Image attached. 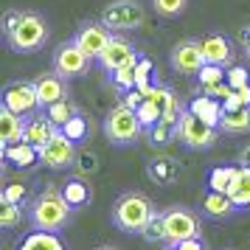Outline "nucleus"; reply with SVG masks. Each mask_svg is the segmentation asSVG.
Returning a JSON list of instances; mask_svg holds the SVG:
<instances>
[{
  "label": "nucleus",
  "instance_id": "f257e3e1",
  "mask_svg": "<svg viewBox=\"0 0 250 250\" xmlns=\"http://www.w3.org/2000/svg\"><path fill=\"white\" fill-rule=\"evenodd\" d=\"M70 216H73V208L65 203V197L59 188H51L48 186L45 191H40L25 205V219L34 230H65L70 225Z\"/></svg>",
  "mask_w": 250,
  "mask_h": 250
},
{
  "label": "nucleus",
  "instance_id": "f03ea898",
  "mask_svg": "<svg viewBox=\"0 0 250 250\" xmlns=\"http://www.w3.org/2000/svg\"><path fill=\"white\" fill-rule=\"evenodd\" d=\"M158 214L155 203L141 191H124L113 205V225L124 233H141L146 222Z\"/></svg>",
  "mask_w": 250,
  "mask_h": 250
},
{
  "label": "nucleus",
  "instance_id": "7ed1b4c3",
  "mask_svg": "<svg viewBox=\"0 0 250 250\" xmlns=\"http://www.w3.org/2000/svg\"><path fill=\"white\" fill-rule=\"evenodd\" d=\"M102 126H104L107 141L113 146H132V144H138V138L146 132L144 124H141V118H138V113L132 107H126L124 102H118L110 113L104 115Z\"/></svg>",
  "mask_w": 250,
  "mask_h": 250
},
{
  "label": "nucleus",
  "instance_id": "20e7f679",
  "mask_svg": "<svg viewBox=\"0 0 250 250\" xmlns=\"http://www.w3.org/2000/svg\"><path fill=\"white\" fill-rule=\"evenodd\" d=\"M48 34H51V28H48L42 14L40 12H23V20L17 23L14 34L6 37V45H9V51H14V54H37V51L45 48Z\"/></svg>",
  "mask_w": 250,
  "mask_h": 250
},
{
  "label": "nucleus",
  "instance_id": "39448f33",
  "mask_svg": "<svg viewBox=\"0 0 250 250\" xmlns=\"http://www.w3.org/2000/svg\"><path fill=\"white\" fill-rule=\"evenodd\" d=\"M102 23L113 31V34H124V31H138L146 23V12L138 0H110L102 12Z\"/></svg>",
  "mask_w": 250,
  "mask_h": 250
},
{
  "label": "nucleus",
  "instance_id": "423d86ee",
  "mask_svg": "<svg viewBox=\"0 0 250 250\" xmlns=\"http://www.w3.org/2000/svg\"><path fill=\"white\" fill-rule=\"evenodd\" d=\"M219 126H211L205 124L203 118H197V115L186 107L180 115V121H177V141H180L186 149H194V152H203V149H211L219 141Z\"/></svg>",
  "mask_w": 250,
  "mask_h": 250
},
{
  "label": "nucleus",
  "instance_id": "0eeeda50",
  "mask_svg": "<svg viewBox=\"0 0 250 250\" xmlns=\"http://www.w3.org/2000/svg\"><path fill=\"white\" fill-rule=\"evenodd\" d=\"M163 222H166V245H177L183 239H194L203 233V214H197L186 205L166 208Z\"/></svg>",
  "mask_w": 250,
  "mask_h": 250
},
{
  "label": "nucleus",
  "instance_id": "6e6552de",
  "mask_svg": "<svg viewBox=\"0 0 250 250\" xmlns=\"http://www.w3.org/2000/svg\"><path fill=\"white\" fill-rule=\"evenodd\" d=\"M0 107H9L12 113L23 115V118H31L34 113L42 110L40 104V93H37V84L28 79H14L9 82L3 93H0Z\"/></svg>",
  "mask_w": 250,
  "mask_h": 250
},
{
  "label": "nucleus",
  "instance_id": "1a4fd4ad",
  "mask_svg": "<svg viewBox=\"0 0 250 250\" xmlns=\"http://www.w3.org/2000/svg\"><path fill=\"white\" fill-rule=\"evenodd\" d=\"M90 62L93 59L82 51L79 45H76V40H68V42H62V45L54 51V70H57L62 79H79V76H84L87 70H90Z\"/></svg>",
  "mask_w": 250,
  "mask_h": 250
},
{
  "label": "nucleus",
  "instance_id": "9d476101",
  "mask_svg": "<svg viewBox=\"0 0 250 250\" xmlns=\"http://www.w3.org/2000/svg\"><path fill=\"white\" fill-rule=\"evenodd\" d=\"M73 40H76V45H79L82 51H84V54H87L93 62H96V59L104 54V48L110 45L113 31H110V28H107L102 20H84V23L76 28Z\"/></svg>",
  "mask_w": 250,
  "mask_h": 250
},
{
  "label": "nucleus",
  "instance_id": "9b49d317",
  "mask_svg": "<svg viewBox=\"0 0 250 250\" xmlns=\"http://www.w3.org/2000/svg\"><path fill=\"white\" fill-rule=\"evenodd\" d=\"M169 62H171V68H174V73H180V76H197L205 65L203 42L200 40H180L177 45L171 48Z\"/></svg>",
  "mask_w": 250,
  "mask_h": 250
},
{
  "label": "nucleus",
  "instance_id": "f8f14e48",
  "mask_svg": "<svg viewBox=\"0 0 250 250\" xmlns=\"http://www.w3.org/2000/svg\"><path fill=\"white\" fill-rule=\"evenodd\" d=\"M40 158H42V166H45V169H54V171L73 169V160H76V144L59 129L57 135L40 149Z\"/></svg>",
  "mask_w": 250,
  "mask_h": 250
},
{
  "label": "nucleus",
  "instance_id": "ddd939ff",
  "mask_svg": "<svg viewBox=\"0 0 250 250\" xmlns=\"http://www.w3.org/2000/svg\"><path fill=\"white\" fill-rule=\"evenodd\" d=\"M141 51H135L132 48V42L126 40V37H121V34H113V40H110V45L104 48V54L96 62H99V68L110 76L113 70H118L121 65H126V62H132V59L138 57Z\"/></svg>",
  "mask_w": 250,
  "mask_h": 250
},
{
  "label": "nucleus",
  "instance_id": "4468645a",
  "mask_svg": "<svg viewBox=\"0 0 250 250\" xmlns=\"http://www.w3.org/2000/svg\"><path fill=\"white\" fill-rule=\"evenodd\" d=\"M203 42V57L208 65H222V68H230L233 59H236V48H233V40L225 34H208L200 40Z\"/></svg>",
  "mask_w": 250,
  "mask_h": 250
},
{
  "label": "nucleus",
  "instance_id": "2eb2a0df",
  "mask_svg": "<svg viewBox=\"0 0 250 250\" xmlns=\"http://www.w3.org/2000/svg\"><path fill=\"white\" fill-rule=\"evenodd\" d=\"M200 214H203V219H211V222H225V219H233L239 214V208L228 194L205 191L200 200Z\"/></svg>",
  "mask_w": 250,
  "mask_h": 250
},
{
  "label": "nucleus",
  "instance_id": "dca6fc26",
  "mask_svg": "<svg viewBox=\"0 0 250 250\" xmlns=\"http://www.w3.org/2000/svg\"><path fill=\"white\" fill-rule=\"evenodd\" d=\"M3 163H6V166H14V169H20V171H28V169H34V166H42L40 146L28 144V141L9 144V146H3Z\"/></svg>",
  "mask_w": 250,
  "mask_h": 250
},
{
  "label": "nucleus",
  "instance_id": "f3484780",
  "mask_svg": "<svg viewBox=\"0 0 250 250\" xmlns=\"http://www.w3.org/2000/svg\"><path fill=\"white\" fill-rule=\"evenodd\" d=\"M37 84V93H40V104H42V110L51 107V104L62 102V99H68V79H62L57 70H51V73H40L34 79Z\"/></svg>",
  "mask_w": 250,
  "mask_h": 250
},
{
  "label": "nucleus",
  "instance_id": "a211bd4d",
  "mask_svg": "<svg viewBox=\"0 0 250 250\" xmlns=\"http://www.w3.org/2000/svg\"><path fill=\"white\" fill-rule=\"evenodd\" d=\"M146 177L155 186H174L180 177V163L171 155H158L146 163Z\"/></svg>",
  "mask_w": 250,
  "mask_h": 250
},
{
  "label": "nucleus",
  "instance_id": "6ab92c4d",
  "mask_svg": "<svg viewBox=\"0 0 250 250\" xmlns=\"http://www.w3.org/2000/svg\"><path fill=\"white\" fill-rule=\"evenodd\" d=\"M57 132H59V126L45 115V110H40V113H34L31 118H25V141L34 144V146H40V149L45 146Z\"/></svg>",
  "mask_w": 250,
  "mask_h": 250
},
{
  "label": "nucleus",
  "instance_id": "aec40b11",
  "mask_svg": "<svg viewBox=\"0 0 250 250\" xmlns=\"http://www.w3.org/2000/svg\"><path fill=\"white\" fill-rule=\"evenodd\" d=\"M0 141L3 146L25 141V118L12 113L9 107H0Z\"/></svg>",
  "mask_w": 250,
  "mask_h": 250
},
{
  "label": "nucleus",
  "instance_id": "412c9836",
  "mask_svg": "<svg viewBox=\"0 0 250 250\" xmlns=\"http://www.w3.org/2000/svg\"><path fill=\"white\" fill-rule=\"evenodd\" d=\"M186 107H188L197 118H203L205 124H211V126H219L222 113H225V110H222V102H219V99H214V96H205V93L194 96Z\"/></svg>",
  "mask_w": 250,
  "mask_h": 250
},
{
  "label": "nucleus",
  "instance_id": "4be33fe9",
  "mask_svg": "<svg viewBox=\"0 0 250 250\" xmlns=\"http://www.w3.org/2000/svg\"><path fill=\"white\" fill-rule=\"evenodd\" d=\"M59 191H62V197H65V203L76 211V208H84V205L93 200V188L90 183H84V177H68V180L59 186Z\"/></svg>",
  "mask_w": 250,
  "mask_h": 250
},
{
  "label": "nucleus",
  "instance_id": "5701e85b",
  "mask_svg": "<svg viewBox=\"0 0 250 250\" xmlns=\"http://www.w3.org/2000/svg\"><path fill=\"white\" fill-rule=\"evenodd\" d=\"M219 132L222 135H248L250 132V107L225 110L222 121H219Z\"/></svg>",
  "mask_w": 250,
  "mask_h": 250
},
{
  "label": "nucleus",
  "instance_id": "b1692460",
  "mask_svg": "<svg viewBox=\"0 0 250 250\" xmlns=\"http://www.w3.org/2000/svg\"><path fill=\"white\" fill-rule=\"evenodd\" d=\"M236 174H239V163H236V166H230V163L211 166V169H208V177H205V186H208V191H222V194H228L230 183L236 180Z\"/></svg>",
  "mask_w": 250,
  "mask_h": 250
},
{
  "label": "nucleus",
  "instance_id": "393cba45",
  "mask_svg": "<svg viewBox=\"0 0 250 250\" xmlns=\"http://www.w3.org/2000/svg\"><path fill=\"white\" fill-rule=\"evenodd\" d=\"M17 250H68L65 242L54 233V230H34L20 242Z\"/></svg>",
  "mask_w": 250,
  "mask_h": 250
},
{
  "label": "nucleus",
  "instance_id": "a878e982",
  "mask_svg": "<svg viewBox=\"0 0 250 250\" xmlns=\"http://www.w3.org/2000/svg\"><path fill=\"white\" fill-rule=\"evenodd\" d=\"M228 197L236 203L239 211H248L250 208V166H239V174H236V180L230 183Z\"/></svg>",
  "mask_w": 250,
  "mask_h": 250
},
{
  "label": "nucleus",
  "instance_id": "bb28decb",
  "mask_svg": "<svg viewBox=\"0 0 250 250\" xmlns=\"http://www.w3.org/2000/svg\"><path fill=\"white\" fill-rule=\"evenodd\" d=\"M141 57V54H138ZM138 57L132 59V62H126V65H121L118 70H113L107 79L113 82V87L118 93H126V90H132V87H138V79H135V65H138Z\"/></svg>",
  "mask_w": 250,
  "mask_h": 250
},
{
  "label": "nucleus",
  "instance_id": "cd10ccee",
  "mask_svg": "<svg viewBox=\"0 0 250 250\" xmlns=\"http://www.w3.org/2000/svg\"><path fill=\"white\" fill-rule=\"evenodd\" d=\"M76 113H79V107L70 102V96H68V99H62V102H57V104H51V107H45V115L59 126V129L68 124V121H70Z\"/></svg>",
  "mask_w": 250,
  "mask_h": 250
},
{
  "label": "nucleus",
  "instance_id": "c85d7f7f",
  "mask_svg": "<svg viewBox=\"0 0 250 250\" xmlns=\"http://www.w3.org/2000/svg\"><path fill=\"white\" fill-rule=\"evenodd\" d=\"M25 216V205L17 203H0V228L3 230H14V228L23 225Z\"/></svg>",
  "mask_w": 250,
  "mask_h": 250
},
{
  "label": "nucleus",
  "instance_id": "c756f323",
  "mask_svg": "<svg viewBox=\"0 0 250 250\" xmlns=\"http://www.w3.org/2000/svg\"><path fill=\"white\" fill-rule=\"evenodd\" d=\"M146 135H149V144L155 149H163V146H169L171 141H177V126L160 121V124H155L152 129H146Z\"/></svg>",
  "mask_w": 250,
  "mask_h": 250
},
{
  "label": "nucleus",
  "instance_id": "7c9ffc66",
  "mask_svg": "<svg viewBox=\"0 0 250 250\" xmlns=\"http://www.w3.org/2000/svg\"><path fill=\"white\" fill-rule=\"evenodd\" d=\"M62 132H65L73 144H82V141H87V135H90V121H87L82 113H76L68 124L62 126Z\"/></svg>",
  "mask_w": 250,
  "mask_h": 250
},
{
  "label": "nucleus",
  "instance_id": "2f4dec72",
  "mask_svg": "<svg viewBox=\"0 0 250 250\" xmlns=\"http://www.w3.org/2000/svg\"><path fill=\"white\" fill-rule=\"evenodd\" d=\"M73 171L79 174V177H90L99 171V155L90 152V149H82L76 152V160H73Z\"/></svg>",
  "mask_w": 250,
  "mask_h": 250
},
{
  "label": "nucleus",
  "instance_id": "473e14b6",
  "mask_svg": "<svg viewBox=\"0 0 250 250\" xmlns=\"http://www.w3.org/2000/svg\"><path fill=\"white\" fill-rule=\"evenodd\" d=\"M0 203H17V205H25L28 203V186L25 183H17V180H9L0 191Z\"/></svg>",
  "mask_w": 250,
  "mask_h": 250
},
{
  "label": "nucleus",
  "instance_id": "72a5a7b5",
  "mask_svg": "<svg viewBox=\"0 0 250 250\" xmlns=\"http://www.w3.org/2000/svg\"><path fill=\"white\" fill-rule=\"evenodd\" d=\"M141 236L146 239V242H166V222H163V211H158V214L152 216L146 222V228L141 230Z\"/></svg>",
  "mask_w": 250,
  "mask_h": 250
},
{
  "label": "nucleus",
  "instance_id": "f704fd0d",
  "mask_svg": "<svg viewBox=\"0 0 250 250\" xmlns=\"http://www.w3.org/2000/svg\"><path fill=\"white\" fill-rule=\"evenodd\" d=\"M152 6H155V12H158L160 17L171 20V17H180V14L188 9V0H152Z\"/></svg>",
  "mask_w": 250,
  "mask_h": 250
},
{
  "label": "nucleus",
  "instance_id": "c9c22d12",
  "mask_svg": "<svg viewBox=\"0 0 250 250\" xmlns=\"http://www.w3.org/2000/svg\"><path fill=\"white\" fill-rule=\"evenodd\" d=\"M135 113H138V118H141L144 129H152L155 124H160V121H163V115H160V107H158L155 102H152V99H146V102L141 104Z\"/></svg>",
  "mask_w": 250,
  "mask_h": 250
},
{
  "label": "nucleus",
  "instance_id": "e433bc0d",
  "mask_svg": "<svg viewBox=\"0 0 250 250\" xmlns=\"http://www.w3.org/2000/svg\"><path fill=\"white\" fill-rule=\"evenodd\" d=\"M152 70H155L152 59L141 54V57H138V65H135V79H138V87H144V84H152Z\"/></svg>",
  "mask_w": 250,
  "mask_h": 250
},
{
  "label": "nucleus",
  "instance_id": "4c0bfd02",
  "mask_svg": "<svg viewBox=\"0 0 250 250\" xmlns=\"http://www.w3.org/2000/svg\"><path fill=\"white\" fill-rule=\"evenodd\" d=\"M228 84L236 90V87H245V84H250V73L248 68H242V65H230L228 68Z\"/></svg>",
  "mask_w": 250,
  "mask_h": 250
},
{
  "label": "nucleus",
  "instance_id": "58836bf2",
  "mask_svg": "<svg viewBox=\"0 0 250 250\" xmlns=\"http://www.w3.org/2000/svg\"><path fill=\"white\" fill-rule=\"evenodd\" d=\"M20 20H23V12H20V9H9V12L3 14V20H0V28H3V40L14 34V28H17V23H20Z\"/></svg>",
  "mask_w": 250,
  "mask_h": 250
},
{
  "label": "nucleus",
  "instance_id": "ea45409f",
  "mask_svg": "<svg viewBox=\"0 0 250 250\" xmlns=\"http://www.w3.org/2000/svg\"><path fill=\"white\" fill-rule=\"evenodd\" d=\"M174 248L177 250H208V245H205L203 236H194V239H183V242H177Z\"/></svg>",
  "mask_w": 250,
  "mask_h": 250
},
{
  "label": "nucleus",
  "instance_id": "a19ab883",
  "mask_svg": "<svg viewBox=\"0 0 250 250\" xmlns=\"http://www.w3.org/2000/svg\"><path fill=\"white\" fill-rule=\"evenodd\" d=\"M239 166H250V144L239 149Z\"/></svg>",
  "mask_w": 250,
  "mask_h": 250
},
{
  "label": "nucleus",
  "instance_id": "79ce46f5",
  "mask_svg": "<svg viewBox=\"0 0 250 250\" xmlns=\"http://www.w3.org/2000/svg\"><path fill=\"white\" fill-rule=\"evenodd\" d=\"M242 45H245V54H248V59H250V25L242 31Z\"/></svg>",
  "mask_w": 250,
  "mask_h": 250
},
{
  "label": "nucleus",
  "instance_id": "37998d69",
  "mask_svg": "<svg viewBox=\"0 0 250 250\" xmlns=\"http://www.w3.org/2000/svg\"><path fill=\"white\" fill-rule=\"evenodd\" d=\"M96 250H118V248H113V245H99Z\"/></svg>",
  "mask_w": 250,
  "mask_h": 250
},
{
  "label": "nucleus",
  "instance_id": "c03bdc74",
  "mask_svg": "<svg viewBox=\"0 0 250 250\" xmlns=\"http://www.w3.org/2000/svg\"><path fill=\"white\" fill-rule=\"evenodd\" d=\"M166 250H177V248H174V245H169V248H166Z\"/></svg>",
  "mask_w": 250,
  "mask_h": 250
}]
</instances>
